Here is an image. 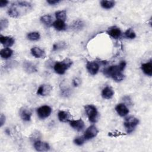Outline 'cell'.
Instances as JSON below:
<instances>
[{"mask_svg":"<svg viewBox=\"0 0 152 152\" xmlns=\"http://www.w3.org/2000/svg\"><path fill=\"white\" fill-rule=\"evenodd\" d=\"M33 8V4L26 1H16L11 4L8 10V14L12 18H18L29 12Z\"/></svg>","mask_w":152,"mask_h":152,"instance_id":"6da1fadb","label":"cell"},{"mask_svg":"<svg viewBox=\"0 0 152 152\" xmlns=\"http://www.w3.org/2000/svg\"><path fill=\"white\" fill-rule=\"evenodd\" d=\"M122 71L119 65H112L106 68L103 73L107 77H111L115 81H120L124 80V75L122 74Z\"/></svg>","mask_w":152,"mask_h":152,"instance_id":"7a4b0ae2","label":"cell"},{"mask_svg":"<svg viewBox=\"0 0 152 152\" xmlns=\"http://www.w3.org/2000/svg\"><path fill=\"white\" fill-rule=\"evenodd\" d=\"M72 61L68 58H65L61 61H59L55 63L53 66L54 71L58 74H64L65 71L71 66Z\"/></svg>","mask_w":152,"mask_h":152,"instance_id":"3957f363","label":"cell"},{"mask_svg":"<svg viewBox=\"0 0 152 152\" xmlns=\"http://www.w3.org/2000/svg\"><path fill=\"white\" fill-rule=\"evenodd\" d=\"M84 109L89 121L92 123L96 122L99 118V113L96 107L93 105L88 104L86 105Z\"/></svg>","mask_w":152,"mask_h":152,"instance_id":"277c9868","label":"cell"},{"mask_svg":"<svg viewBox=\"0 0 152 152\" xmlns=\"http://www.w3.org/2000/svg\"><path fill=\"white\" fill-rule=\"evenodd\" d=\"M139 123V120L134 116H129L125 119L124 125L128 134L132 132Z\"/></svg>","mask_w":152,"mask_h":152,"instance_id":"5b68a950","label":"cell"},{"mask_svg":"<svg viewBox=\"0 0 152 152\" xmlns=\"http://www.w3.org/2000/svg\"><path fill=\"white\" fill-rule=\"evenodd\" d=\"M51 112V107L47 105L42 106L37 109V114L40 119H45L48 118L50 115Z\"/></svg>","mask_w":152,"mask_h":152,"instance_id":"8992f818","label":"cell"},{"mask_svg":"<svg viewBox=\"0 0 152 152\" xmlns=\"http://www.w3.org/2000/svg\"><path fill=\"white\" fill-rule=\"evenodd\" d=\"M98 132L99 131L97 128L94 125H91L86 129L83 136L86 140H88L96 137Z\"/></svg>","mask_w":152,"mask_h":152,"instance_id":"52a82bcc","label":"cell"},{"mask_svg":"<svg viewBox=\"0 0 152 152\" xmlns=\"http://www.w3.org/2000/svg\"><path fill=\"white\" fill-rule=\"evenodd\" d=\"M86 68L88 72L91 75H96L99 69V65L96 61H88L86 64Z\"/></svg>","mask_w":152,"mask_h":152,"instance_id":"ba28073f","label":"cell"},{"mask_svg":"<svg viewBox=\"0 0 152 152\" xmlns=\"http://www.w3.org/2000/svg\"><path fill=\"white\" fill-rule=\"evenodd\" d=\"M70 126L77 130V131H82L85 126L84 122L81 119H77V120H70L69 121Z\"/></svg>","mask_w":152,"mask_h":152,"instance_id":"9c48e42d","label":"cell"},{"mask_svg":"<svg viewBox=\"0 0 152 152\" xmlns=\"http://www.w3.org/2000/svg\"><path fill=\"white\" fill-rule=\"evenodd\" d=\"M52 90V87L49 84L41 85L37 90V94L40 96H48Z\"/></svg>","mask_w":152,"mask_h":152,"instance_id":"30bf717a","label":"cell"},{"mask_svg":"<svg viewBox=\"0 0 152 152\" xmlns=\"http://www.w3.org/2000/svg\"><path fill=\"white\" fill-rule=\"evenodd\" d=\"M34 148L38 151H46L49 150L50 146L48 143L40 140L36 141L34 142Z\"/></svg>","mask_w":152,"mask_h":152,"instance_id":"8fae6325","label":"cell"},{"mask_svg":"<svg viewBox=\"0 0 152 152\" xmlns=\"http://www.w3.org/2000/svg\"><path fill=\"white\" fill-rule=\"evenodd\" d=\"M0 42L5 47H11L12 46L15 40L11 36H4L2 35L0 36Z\"/></svg>","mask_w":152,"mask_h":152,"instance_id":"7c38bea8","label":"cell"},{"mask_svg":"<svg viewBox=\"0 0 152 152\" xmlns=\"http://www.w3.org/2000/svg\"><path fill=\"white\" fill-rule=\"evenodd\" d=\"M107 33L113 39H118L121 35V31L119 28L116 26H113L108 28Z\"/></svg>","mask_w":152,"mask_h":152,"instance_id":"4fadbf2b","label":"cell"},{"mask_svg":"<svg viewBox=\"0 0 152 152\" xmlns=\"http://www.w3.org/2000/svg\"><path fill=\"white\" fill-rule=\"evenodd\" d=\"M115 110L118 114L121 116H125L129 113V110L126 105L124 103H119L117 104Z\"/></svg>","mask_w":152,"mask_h":152,"instance_id":"5bb4252c","label":"cell"},{"mask_svg":"<svg viewBox=\"0 0 152 152\" xmlns=\"http://www.w3.org/2000/svg\"><path fill=\"white\" fill-rule=\"evenodd\" d=\"M30 50L32 55L37 58H45L46 57V54L44 50L39 47H33Z\"/></svg>","mask_w":152,"mask_h":152,"instance_id":"9a60e30c","label":"cell"},{"mask_svg":"<svg viewBox=\"0 0 152 152\" xmlns=\"http://www.w3.org/2000/svg\"><path fill=\"white\" fill-rule=\"evenodd\" d=\"M58 119L61 122H66L71 120V115L67 111L61 110L58 113Z\"/></svg>","mask_w":152,"mask_h":152,"instance_id":"2e32d148","label":"cell"},{"mask_svg":"<svg viewBox=\"0 0 152 152\" xmlns=\"http://www.w3.org/2000/svg\"><path fill=\"white\" fill-rule=\"evenodd\" d=\"M20 115L21 118L24 121H29L31 119V112L27 108H23L20 110Z\"/></svg>","mask_w":152,"mask_h":152,"instance_id":"e0dca14e","label":"cell"},{"mask_svg":"<svg viewBox=\"0 0 152 152\" xmlns=\"http://www.w3.org/2000/svg\"><path fill=\"white\" fill-rule=\"evenodd\" d=\"M141 69L142 72L148 75V76H151L152 75V62L151 61L148 62L145 64H142L141 65Z\"/></svg>","mask_w":152,"mask_h":152,"instance_id":"ac0fdd59","label":"cell"},{"mask_svg":"<svg viewBox=\"0 0 152 152\" xmlns=\"http://www.w3.org/2000/svg\"><path fill=\"white\" fill-rule=\"evenodd\" d=\"M114 94V91L110 87H104L102 91V96L104 99H110L112 98Z\"/></svg>","mask_w":152,"mask_h":152,"instance_id":"d6986e66","label":"cell"},{"mask_svg":"<svg viewBox=\"0 0 152 152\" xmlns=\"http://www.w3.org/2000/svg\"><path fill=\"white\" fill-rule=\"evenodd\" d=\"M53 27L58 31H62L66 28V24L64 21L59 20H57L55 21L52 23Z\"/></svg>","mask_w":152,"mask_h":152,"instance_id":"ffe728a7","label":"cell"},{"mask_svg":"<svg viewBox=\"0 0 152 152\" xmlns=\"http://www.w3.org/2000/svg\"><path fill=\"white\" fill-rule=\"evenodd\" d=\"M40 21L47 27H49L52 25L53 18L50 15H44L40 17Z\"/></svg>","mask_w":152,"mask_h":152,"instance_id":"44dd1931","label":"cell"},{"mask_svg":"<svg viewBox=\"0 0 152 152\" xmlns=\"http://www.w3.org/2000/svg\"><path fill=\"white\" fill-rule=\"evenodd\" d=\"M12 53H13V51L11 49L8 48H6L1 50L0 55H1V57L3 59H8L11 56V55H12Z\"/></svg>","mask_w":152,"mask_h":152,"instance_id":"7402d4cb","label":"cell"},{"mask_svg":"<svg viewBox=\"0 0 152 152\" xmlns=\"http://www.w3.org/2000/svg\"><path fill=\"white\" fill-rule=\"evenodd\" d=\"M24 68L27 72H28L29 73L34 72L37 71L36 66L34 65V64H33L30 61H25L24 62Z\"/></svg>","mask_w":152,"mask_h":152,"instance_id":"603a6c76","label":"cell"},{"mask_svg":"<svg viewBox=\"0 0 152 152\" xmlns=\"http://www.w3.org/2000/svg\"><path fill=\"white\" fill-rule=\"evenodd\" d=\"M84 23H83V21L80 20H77L72 23L71 27L75 30H80L84 27Z\"/></svg>","mask_w":152,"mask_h":152,"instance_id":"cb8c5ba5","label":"cell"},{"mask_svg":"<svg viewBox=\"0 0 152 152\" xmlns=\"http://www.w3.org/2000/svg\"><path fill=\"white\" fill-rule=\"evenodd\" d=\"M115 2L114 1H105L103 0L100 2L101 6L104 9H110L114 7Z\"/></svg>","mask_w":152,"mask_h":152,"instance_id":"d4e9b609","label":"cell"},{"mask_svg":"<svg viewBox=\"0 0 152 152\" xmlns=\"http://www.w3.org/2000/svg\"><path fill=\"white\" fill-rule=\"evenodd\" d=\"M67 46V45L64 42H59L55 43L53 46V51H57L61 49H65Z\"/></svg>","mask_w":152,"mask_h":152,"instance_id":"484cf974","label":"cell"},{"mask_svg":"<svg viewBox=\"0 0 152 152\" xmlns=\"http://www.w3.org/2000/svg\"><path fill=\"white\" fill-rule=\"evenodd\" d=\"M40 36L39 32L37 31H33V32H30L27 34V38L32 41H35L37 40L40 39Z\"/></svg>","mask_w":152,"mask_h":152,"instance_id":"4316f807","label":"cell"},{"mask_svg":"<svg viewBox=\"0 0 152 152\" xmlns=\"http://www.w3.org/2000/svg\"><path fill=\"white\" fill-rule=\"evenodd\" d=\"M55 16L58 20L65 21L66 20V11L65 10L58 11L55 12Z\"/></svg>","mask_w":152,"mask_h":152,"instance_id":"83f0119b","label":"cell"},{"mask_svg":"<svg viewBox=\"0 0 152 152\" xmlns=\"http://www.w3.org/2000/svg\"><path fill=\"white\" fill-rule=\"evenodd\" d=\"M125 36L128 39H132L136 37V34L134 31L131 28H129L125 32Z\"/></svg>","mask_w":152,"mask_h":152,"instance_id":"f1b7e54d","label":"cell"},{"mask_svg":"<svg viewBox=\"0 0 152 152\" xmlns=\"http://www.w3.org/2000/svg\"><path fill=\"white\" fill-rule=\"evenodd\" d=\"M9 24L8 21L6 18H2L0 20V30L2 31L4 29H5L8 27Z\"/></svg>","mask_w":152,"mask_h":152,"instance_id":"f546056e","label":"cell"},{"mask_svg":"<svg viewBox=\"0 0 152 152\" xmlns=\"http://www.w3.org/2000/svg\"><path fill=\"white\" fill-rule=\"evenodd\" d=\"M85 140H86V139L84 138V136L78 137L74 140V142L75 144H76L77 145H81L84 143Z\"/></svg>","mask_w":152,"mask_h":152,"instance_id":"4dcf8cb0","label":"cell"},{"mask_svg":"<svg viewBox=\"0 0 152 152\" xmlns=\"http://www.w3.org/2000/svg\"><path fill=\"white\" fill-rule=\"evenodd\" d=\"M39 134H40V133H39V132H34V133H33L31 135V136H30V140L31 141H34V142L35 141H38L40 137Z\"/></svg>","mask_w":152,"mask_h":152,"instance_id":"1f68e13d","label":"cell"},{"mask_svg":"<svg viewBox=\"0 0 152 152\" xmlns=\"http://www.w3.org/2000/svg\"><path fill=\"white\" fill-rule=\"evenodd\" d=\"M61 91V94L65 97H66L67 96H68L69 94V90L66 88L62 89Z\"/></svg>","mask_w":152,"mask_h":152,"instance_id":"d6a6232c","label":"cell"},{"mask_svg":"<svg viewBox=\"0 0 152 152\" xmlns=\"http://www.w3.org/2000/svg\"><path fill=\"white\" fill-rule=\"evenodd\" d=\"M5 116L3 114H1V116H0V126H1V127H2L3 126L4 124L5 123Z\"/></svg>","mask_w":152,"mask_h":152,"instance_id":"836d02e7","label":"cell"},{"mask_svg":"<svg viewBox=\"0 0 152 152\" xmlns=\"http://www.w3.org/2000/svg\"><path fill=\"white\" fill-rule=\"evenodd\" d=\"M73 85L75 86V87H77L80 85V80L78 78H75L73 80Z\"/></svg>","mask_w":152,"mask_h":152,"instance_id":"e575fe53","label":"cell"},{"mask_svg":"<svg viewBox=\"0 0 152 152\" xmlns=\"http://www.w3.org/2000/svg\"><path fill=\"white\" fill-rule=\"evenodd\" d=\"M118 65H119V66L120 67V68L121 69V70H122V71H124V69H125V66H126V62H125V61H121V62L119 63V64Z\"/></svg>","mask_w":152,"mask_h":152,"instance_id":"d590c367","label":"cell"},{"mask_svg":"<svg viewBox=\"0 0 152 152\" xmlns=\"http://www.w3.org/2000/svg\"><path fill=\"white\" fill-rule=\"evenodd\" d=\"M60 2H61V1H59V0H48V1H47V2L50 5H55V4H58Z\"/></svg>","mask_w":152,"mask_h":152,"instance_id":"8d00e7d4","label":"cell"},{"mask_svg":"<svg viewBox=\"0 0 152 152\" xmlns=\"http://www.w3.org/2000/svg\"><path fill=\"white\" fill-rule=\"evenodd\" d=\"M8 3V1H4V0H1L0 1V7L2 8L5 6H6L7 5V4Z\"/></svg>","mask_w":152,"mask_h":152,"instance_id":"74e56055","label":"cell"}]
</instances>
